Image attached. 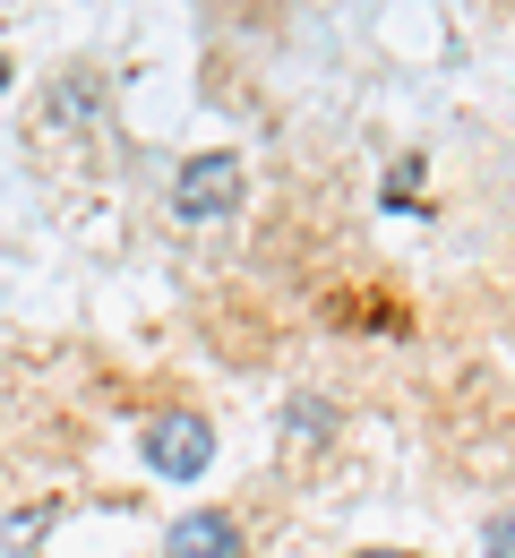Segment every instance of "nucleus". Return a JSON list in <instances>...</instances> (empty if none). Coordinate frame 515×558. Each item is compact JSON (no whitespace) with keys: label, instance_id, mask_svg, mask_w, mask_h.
Masks as SVG:
<instances>
[{"label":"nucleus","instance_id":"6","mask_svg":"<svg viewBox=\"0 0 515 558\" xmlns=\"http://www.w3.org/2000/svg\"><path fill=\"white\" fill-rule=\"evenodd\" d=\"M353 558H421V550H353Z\"/></svg>","mask_w":515,"mask_h":558},{"label":"nucleus","instance_id":"1","mask_svg":"<svg viewBox=\"0 0 515 558\" xmlns=\"http://www.w3.org/2000/svg\"><path fill=\"white\" fill-rule=\"evenodd\" d=\"M138 464L163 473V482H198L216 464V421L207 413H155L138 421Z\"/></svg>","mask_w":515,"mask_h":558},{"label":"nucleus","instance_id":"7","mask_svg":"<svg viewBox=\"0 0 515 558\" xmlns=\"http://www.w3.org/2000/svg\"><path fill=\"white\" fill-rule=\"evenodd\" d=\"M0 86H9V61H0Z\"/></svg>","mask_w":515,"mask_h":558},{"label":"nucleus","instance_id":"5","mask_svg":"<svg viewBox=\"0 0 515 558\" xmlns=\"http://www.w3.org/2000/svg\"><path fill=\"white\" fill-rule=\"evenodd\" d=\"M481 558H515V507L481 515Z\"/></svg>","mask_w":515,"mask_h":558},{"label":"nucleus","instance_id":"3","mask_svg":"<svg viewBox=\"0 0 515 558\" xmlns=\"http://www.w3.org/2000/svg\"><path fill=\"white\" fill-rule=\"evenodd\" d=\"M163 558H249V533L232 507H189L172 533H163Z\"/></svg>","mask_w":515,"mask_h":558},{"label":"nucleus","instance_id":"4","mask_svg":"<svg viewBox=\"0 0 515 558\" xmlns=\"http://www.w3.org/2000/svg\"><path fill=\"white\" fill-rule=\"evenodd\" d=\"M284 429H293L301 447H318V438H335V404H327V396H293V404H284Z\"/></svg>","mask_w":515,"mask_h":558},{"label":"nucleus","instance_id":"2","mask_svg":"<svg viewBox=\"0 0 515 558\" xmlns=\"http://www.w3.org/2000/svg\"><path fill=\"white\" fill-rule=\"evenodd\" d=\"M172 215L181 223H223V215H241V155H189L181 163V181H172Z\"/></svg>","mask_w":515,"mask_h":558}]
</instances>
